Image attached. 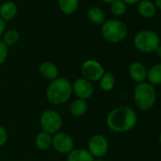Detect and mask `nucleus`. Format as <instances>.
<instances>
[{
    "instance_id": "nucleus-1",
    "label": "nucleus",
    "mask_w": 161,
    "mask_h": 161,
    "mask_svg": "<svg viewBox=\"0 0 161 161\" xmlns=\"http://www.w3.org/2000/svg\"><path fill=\"white\" fill-rule=\"evenodd\" d=\"M137 123V115L134 108L121 105L112 109L106 117L107 127L115 133L132 131Z\"/></svg>"
},
{
    "instance_id": "nucleus-2",
    "label": "nucleus",
    "mask_w": 161,
    "mask_h": 161,
    "mask_svg": "<svg viewBox=\"0 0 161 161\" xmlns=\"http://www.w3.org/2000/svg\"><path fill=\"white\" fill-rule=\"evenodd\" d=\"M72 84L64 77H58L51 80L47 88V101L55 105L65 103L72 95Z\"/></svg>"
},
{
    "instance_id": "nucleus-3",
    "label": "nucleus",
    "mask_w": 161,
    "mask_h": 161,
    "mask_svg": "<svg viewBox=\"0 0 161 161\" xmlns=\"http://www.w3.org/2000/svg\"><path fill=\"white\" fill-rule=\"evenodd\" d=\"M133 98L136 107L142 111L148 112L154 106L157 99V94L153 86L148 82L136 84L134 88Z\"/></svg>"
},
{
    "instance_id": "nucleus-4",
    "label": "nucleus",
    "mask_w": 161,
    "mask_h": 161,
    "mask_svg": "<svg viewBox=\"0 0 161 161\" xmlns=\"http://www.w3.org/2000/svg\"><path fill=\"white\" fill-rule=\"evenodd\" d=\"M101 32L103 37L109 43L119 44L124 41L128 34L127 26L120 20L109 19L102 25Z\"/></svg>"
},
{
    "instance_id": "nucleus-5",
    "label": "nucleus",
    "mask_w": 161,
    "mask_h": 161,
    "mask_svg": "<svg viewBox=\"0 0 161 161\" xmlns=\"http://www.w3.org/2000/svg\"><path fill=\"white\" fill-rule=\"evenodd\" d=\"M133 43L139 52L149 54L156 50L160 45V38L155 31L152 30H143L135 35Z\"/></svg>"
},
{
    "instance_id": "nucleus-6",
    "label": "nucleus",
    "mask_w": 161,
    "mask_h": 161,
    "mask_svg": "<svg viewBox=\"0 0 161 161\" xmlns=\"http://www.w3.org/2000/svg\"><path fill=\"white\" fill-rule=\"evenodd\" d=\"M63 125V119L61 115L52 109L46 110L40 117V126L43 132L49 135H54L60 132Z\"/></svg>"
},
{
    "instance_id": "nucleus-7",
    "label": "nucleus",
    "mask_w": 161,
    "mask_h": 161,
    "mask_svg": "<svg viewBox=\"0 0 161 161\" xmlns=\"http://www.w3.org/2000/svg\"><path fill=\"white\" fill-rule=\"evenodd\" d=\"M80 71H82V74L84 76L83 78L86 79L89 82H98L105 73L103 64L93 59L85 61L82 64Z\"/></svg>"
},
{
    "instance_id": "nucleus-8",
    "label": "nucleus",
    "mask_w": 161,
    "mask_h": 161,
    "mask_svg": "<svg viewBox=\"0 0 161 161\" xmlns=\"http://www.w3.org/2000/svg\"><path fill=\"white\" fill-rule=\"evenodd\" d=\"M108 149H109V142L103 135L97 134L90 137L88 141L87 151L92 154L93 157L103 158L107 153Z\"/></svg>"
},
{
    "instance_id": "nucleus-9",
    "label": "nucleus",
    "mask_w": 161,
    "mask_h": 161,
    "mask_svg": "<svg viewBox=\"0 0 161 161\" xmlns=\"http://www.w3.org/2000/svg\"><path fill=\"white\" fill-rule=\"evenodd\" d=\"M51 146L60 153H68L74 149V140L70 135L64 132H58L52 135Z\"/></svg>"
},
{
    "instance_id": "nucleus-10",
    "label": "nucleus",
    "mask_w": 161,
    "mask_h": 161,
    "mask_svg": "<svg viewBox=\"0 0 161 161\" xmlns=\"http://www.w3.org/2000/svg\"><path fill=\"white\" fill-rule=\"evenodd\" d=\"M72 92L78 99L86 101L93 96L94 86L86 79L79 78L72 84Z\"/></svg>"
},
{
    "instance_id": "nucleus-11",
    "label": "nucleus",
    "mask_w": 161,
    "mask_h": 161,
    "mask_svg": "<svg viewBox=\"0 0 161 161\" xmlns=\"http://www.w3.org/2000/svg\"><path fill=\"white\" fill-rule=\"evenodd\" d=\"M148 68L141 62H134L128 68V74L132 80L136 84L146 82Z\"/></svg>"
},
{
    "instance_id": "nucleus-12",
    "label": "nucleus",
    "mask_w": 161,
    "mask_h": 161,
    "mask_svg": "<svg viewBox=\"0 0 161 161\" xmlns=\"http://www.w3.org/2000/svg\"><path fill=\"white\" fill-rule=\"evenodd\" d=\"M18 9L14 2L6 1L0 6V18L5 22L12 21L17 15Z\"/></svg>"
},
{
    "instance_id": "nucleus-13",
    "label": "nucleus",
    "mask_w": 161,
    "mask_h": 161,
    "mask_svg": "<svg viewBox=\"0 0 161 161\" xmlns=\"http://www.w3.org/2000/svg\"><path fill=\"white\" fill-rule=\"evenodd\" d=\"M40 75L48 80H53L59 77V69L52 62H44L39 66Z\"/></svg>"
},
{
    "instance_id": "nucleus-14",
    "label": "nucleus",
    "mask_w": 161,
    "mask_h": 161,
    "mask_svg": "<svg viewBox=\"0 0 161 161\" xmlns=\"http://www.w3.org/2000/svg\"><path fill=\"white\" fill-rule=\"evenodd\" d=\"M137 12L144 18H152L156 14V7L151 0H140L137 3Z\"/></svg>"
},
{
    "instance_id": "nucleus-15",
    "label": "nucleus",
    "mask_w": 161,
    "mask_h": 161,
    "mask_svg": "<svg viewBox=\"0 0 161 161\" xmlns=\"http://www.w3.org/2000/svg\"><path fill=\"white\" fill-rule=\"evenodd\" d=\"M67 161H94L92 154L86 149H73L67 153Z\"/></svg>"
},
{
    "instance_id": "nucleus-16",
    "label": "nucleus",
    "mask_w": 161,
    "mask_h": 161,
    "mask_svg": "<svg viewBox=\"0 0 161 161\" xmlns=\"http://www.w3.org/2000/svg\"><path fill=\"white\" fill-rule=\"evenodd\" d=\"M146 82L153 86L161 85V63L155 64L148 69Z\"/></svg>"
},
{
    "instance_id": "nucleus-17",
    "label": "nucleus",
    "mask_w": 161,
    "mask_h": 161,
    "mask_svg": "<svg viewBox=\"0 0 161 161\" xmlns=\"http://www.w3.org/2000/svg\"><path fill=\"white\" fill-rule=\"evenodd\" d=\"M88 105L86 101L84 100H74L69 105V112L73 117H83L87 111Z\"/></svg>"
},
{
    "instance_id": "nucleus-18",
    "label": "nucleus",
    "mask_w": 161,
    "mask_h": 161,
    "mask_svg": "<svg viewBox=\"0 0 161 161\" xmlns=\"http://www.w3.org/2000/svg\"><path fill=\"white\" fill-rule=\"evenodd\" d=\"M60 11L66 15L74 14L79 8V0H58Z\"/></svg>"
},
{
    "instance_id": "nucleus-19",
    "label": "nucleus",
    "mask_w": 161,
    "mask_h": 161,
    "mask_svg": "<svg viewBox=\"0 0 161 161\" xmlns=\"http://www.w3.org/2000/svg\"><path fill=\"white\" fill-rule=\"evenodd\" d=\"M87 18L95 25H103L105 22L104 13L99 7H91L87 11Z\"/></svg>"
},
{
    "instance_id": "nucleus-20",
    "label": "nucleus",
    "mask_w": 161,
    "mask_h": 161,
    "mask_svg": "<svg viewBox=\"0 0 161 161\" xmlns=\"http://www.w3.org/2000/svg\"><path fill=\"white\" fill-rule=\"evenodd\" d=\"M52 144V135H49L46 132H40L35 137V146L41 150L46 151L51 147Z\"/></svg>"
},
{
    "instance_id": "nucleus-21",
    "label": "nucleus",
    "mask_w": 161,
    "mask_h": 161,
    "mask_svg": "<svg viewBox=\"0 0 161 161\" xmlns=\"http://www.w3.org/2000/svg\"><path fill=\"white\" fill-rule=\"evenodd\" d=\"M115 85H116V79L111 72H105L100 80V86L103 91L109 92L113 90Z\"/></svg>"
},
{
    "instance_id": "nucleus-22",
    "label": "nucleus",
    "mask_w": 161,
    "mask_h": 161,
    "mask_svg": "<svg viewBox=\"0 0 161 161\" xmlns=\"http://www.w3.org/2000/svg\"><path fill=\"white\" fill-rule=\"evenodd\" d=\"M2 36H3L2 42L8 47L16 45L19 42V39H20V34H19V32L16 30H9V31H6Z\"/></svg>"
},
{
    "instance_id": "nucleus-23",
    "label": "nucleus",
    "mask_w": 161,
    "mask_h": 161,
    "mask_svg": "<svg viewBox=\"0 0 161 161\" xmlns=\"http://www.w3.org/2000/svg\"><path fill=\"white\" fill-rule=\"evenodd\" d=\"M111 13L116 16H122L125 14L127 6L122 0H115L110 4Z\"/></svg>"
},
{
    "instance_id": "nucleus-24",
    "label": "nucleus",
    "mask_w": 161,
    "mask_h": 161,
    "mask_svg": "<svg viewBox=\"0 0 161 161\" xmlns=\"http://www.w3.org/2000/svg\"><path fill=\"white\" fill-rule=\"evenodd\" d=\"M9 55V47L0 40V65L3 64Z\"/></svg>"
},
{
    "instance_id": "nucleus-25",
    "label": "nucleus",
    "mask_w": 161,
    "mask_h": 161,
    "mask_svg": "<svg viewBox=\"0 0 161 161\" xmlns=\"http://www.w3.org/2000/svg\"><path fill=\"white\" fill-rule=\"evenodd\" d=\"M7 140H8V133L3 126L0 125V147L4 146Z\"/></svg>"
},
{
    "instance_id": "nucleus-26",
    "label": "nucleus",
    "mask_w": 161,
    "mask_h": 161,
    "mask_svg": "<svg viewBox=\"0 0 161 161\" xmlns=\"http://www.w3.org/2000/svg\"><path fill=\"white\" fill-rule=\"evenodd\" d=\"M5 31H6V22L0 18V37L4 34Z\"/></svg>"
},
{
    "instance_id": "nucleus-27",
    "label": "nucleus",
    "mask_w": 161,
    "mask_h": 161,
    "mask_svg": "<svg viewBox=\"0 0 161 161\" xmlns=\"http://www.w3.org/2000/svg\"><path fill=\"white\" fill-rule=\"evenodd\" d=\"M122 1L125 3V4H136V3H138L140 0H122Z\"/></svg>"
},
{
    "instance_id": "nucleus-28",
    "label": "nucleus",
    "mask_w": 161,
    "mask_h": 161,
    "mask_svg": "<svg viewBox=\"0 0 161 161\" xmlns=\"http://www.w3.org/2000/svg\"><path fill=\"white\" fill-rule=\"evenodd\" d=\"M154 52L156 53V56L161 60V45H159V46H158V47L156 48V50H155Z\"/></svg>"
},
{
    "instance_id": "nucleus-29",
    "label": "nucleus",
    "mask_w": 161,
    "mask_h": 161,
    "mask_svg": "<svg viewBox=\"0 0 161 161\" xmlns=\"http://www.w3.org/2000/svg\"><path fill=\"white\" fill-rule=\"evenodd\" d=\"M154 5L156 8L161 10V0H154Z\"/></svg>"
},
{
    "instance_id": "nucleus-30",
    "label": "nucleus",
    "mask_w": 161,
    "mask_h": 161,
    "mask_svg": "<svg viewBox=\"0 0 161 161\" xmlns=\"http://www.w3.org/2000/svg\"><path fill=\"white\" fill-rule=\"evenodd\" d=\"M101 1H103V2H104V3H112L113 1H115V0H101Z\"/></svg>"
},
{
    "instance_id": "nucleus-31",
    "label": "nucleus",
    "mask_w": 161,
    "mask_h": 161,
    "mask_svg": "<svg viewBox=\"0 0 161 161\" xmlns=\"http://www.w3.org/2000/svg\"><path fill=\"white\" fill-rule=\"evenodd\" d=\"M94 161H105V160H103V158H97V159H94Z\"/></svg>"
},
{
    "instance_id": "nucleus-32",
    "label": "nucleus",
    "mask_w": 161,
    "mask_h": 161,
    "mask_svg": "<svg viewBox=\"0 0 161 161\" xmlns=\"http://www.w3.org/2000/svg\"><path fill=\"white\" fill-rule=\"evenodd\" d=\"M158 140H159V142H160V144H161V132H160V134H159V136H158Z\"/></svg>"
}]
</instances>
